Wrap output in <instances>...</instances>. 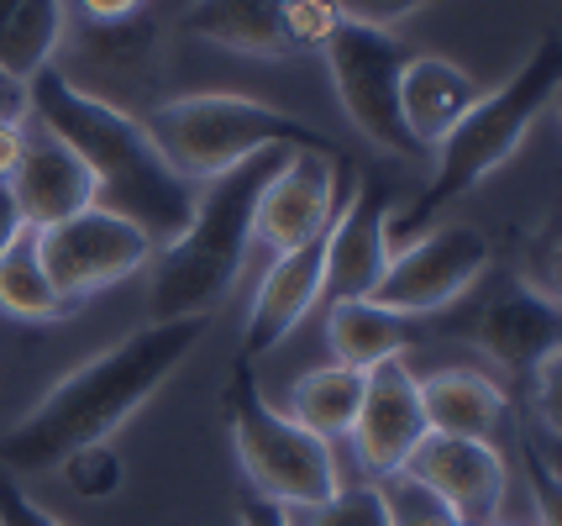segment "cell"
<instances>
[{
	"mask_svg": "<svg viewBox=\"0 0 562 526\" xmlns=\"http://www.w3.org/2000/svg\"><path fill=\"white\" fill-rule=\"evenodd\" d=\"M205 322L211 316L147 322L116 348L85 358L0 437V463L16 479L48 474L69 452L90 448V443H111L169 384L173 369L205 343Z\"/></svg>",
	"mask_w": 562,
	"mask_h": 526,
	"instance_id": "1",
	"label": "cell"
},
{
	"mask_svg": "<svg viewBox=\"0 0 562 526\" xmlns=\"http://www.w3.org/2000/svg\"><path fill=\"white\" fill-rule=\"evenodd\" d=\"M26 96H32V116L48 126L53 137H64L74 158L90 169L100 211L143 226L153 248H169L190 226L200 190L184 184L164 164V153L153 148V137L137 116H126L122 105H111L105 96H90L85 85H74L58 69H43V75L26 79Z\"/></svg>",
	"mask_w": 562,
	"mask_h": 526,
	"instance_id": "2",
	"label": "cell"
},
{
	"mask_svg": "<svg viewBox=\"0 0 562 526\" xmlns=\"http://www.w3.org/2000/svg\"><path fill=\"white\" fill-rule=\"evenodd\" d=\"M558 79H562L558 37H541V48L531 53L499 90L479 96V105L431 148V164H437V169H431V184L416 195V205H411V211H394L390 205V216H384V243H390V253H400L411 237H420L441 205L463 201L468 190H479L484 179L499 175V169L510 164L515 153H520V143L531 137V126L552 111Z\"/></svg>",
	"mask_w": 562,
	"mask_h": 526,
	"instance_id": "3",
	"label": "cell"
},
{
	"mask_svg": "<svg viewBox=\"0 0 562 526\" xmlns=\"http://www.w3.org/2000/svg\"><path fill=\"white\" fill-rule=\"evenodd\" d=\"M294 148L252 153L232 175L211 179L195 195V216L169 248L147 264V322H179V316H211L243 275L252 248V211L269 175Z\"/></svg>",
	"mask_w": 562,
	"mask_h": 526,
	"instance_id": "4",
	"label": "cell"
},
{
	"mask_svg": "<svg viewBox=\"0 0 562 526\" xmlns=\"http://www.w3.org/2000/svg\"><path fill=\"white\" fill-rule=\"evenodd\" d=\"M143 126L153 137V148L164 153V164L184 184H195V190L221 175H232L252 153H269V148L342 153L331 137H321L316 126L294 122V116L252 101V96H232V90L173 96V101L153 105L143 116Z\"/></svg>",
	"mask_w": 562,
	"mask_h": 526,
	"instance_id": "5",
	"label": "cell"
},
{
	"mask_svg": "<svg viewBox=\"0 0 562 526\" xmlns=\"http://www.w3.org/2000/svg\"><path fill=\"white\" fill-rule=\"evenodd\" d=\"M221 411H226L237 469H243V479L252 484L258 501H273L284 511H305V505L331 501L342 490L331 443H321L316 432H305L279 405L263 401L258 374H252L247 358H237V369L226 379Z\"/></svg>",
	"mask_w": 562,
	"mask_h": 526,
	"instance_id": "6",
	"label": "cell"
},
{
	"mask_svg": "<svg viewBox=\"0 0 562 526\" xmlns=\"http://www.w3.org/2000/svg\"><path fill=\"white\" fill-rule=\"evenodd\" d=\"M405 43L384 32V26H363L342 16V26L326 43V69H331V90L342 101L347 122L358 126L379 153L394 158H420L411 132L400 122V69H405Z\"/></svg>",
	"mask_w": 562,
	"mask_h": 526,
	"instance_id": "7",
	"label": "cell"
},
{
	"mask_svg": "<svg viewBox=\"0 0 562 526\" xmlns=\"http://www.w3.org/2000/svg\"><path fill=\"white\" fill-rule=\"evenodd\" d=\"M153 253L158 248H153V237L143 226H132L126 216H111L100 205H85L79 216L37 232V258L48 269L53 290L74 305H85L111 284L147 275Z\"/></svg>",
	"mask_w": 562,
	"mask_h": 526,
	"instance_id": "8",
	"label": "cell"
},
{
	"mask_svg": "<svg viewBox=\"0 0 562 526\" xmlns=\"http://www.w3.org/2000/svg\"><path fill=\"white\" fill-rule=\"evenodd\" d=\"M490 269V237L468 222H441L411 237L400 253H390L384 279L373 284L368 301L390 305L400 316H431L441 305L463 301L468 290Z\"/></svg>",
	"mask_w": 562,
	"mask_h": 526,
	"instance_id": "9",
	"label": "cell"
},
{
	"mask_svg": "<svg viewBox=\"0 0 562 526\" xmlns=\"http://www.w3.org/2000/svg\"><path fill=\"white\" fill-rule=\"evenodd\" d=\"M394 479L431 495L441 505V516L458 526H494L505 511V495H510L505 452L494 443H479V437H441V432H426Z\"/></svg>",
	"mask_w": 562,
	"mask_h": 526,
	"instance_id": "10",
	"label": "cell"
},
{
	"mask_svg": "<svg viewBox=\"0 0 562 526\" xmlns=\"http://www.w3.org/2000/svg\"><path fill=\"white\" fill-rule=\"evenodd\" d=\"M342 205V153H316L294 148L284 153V164L269 175L258 211H252V243L279 258L305 243L326 237V226Z\"/></svg>",
	"mask_w": 562,
	"mask_h": 526,
	"instance_id": "11",
	"label": "cell"
},
{
	"mask_svg": "<svg viewBox=\"0 0 562 526\" xmlns=\"http://www.w3.org/2000/svg\"><path fill=\"white\" fill-rule=\"evenodd\" d=\"M426 432L431 426H426V411H420V384L411 374V363L390 358V363L368 369L358 416H352V432H347V443L358 448V463L368 474L394 479L405 469V458L420 448Z\"/></svg>",
	"mask_w": 562,
	"mask_h": 526,
	"instance_id": "12",
	"label": "cell"
},
{
	"mask_svg": "<svg viewBox=\"0 0 562 526\" xmlns=\"http://www.w3.org/2000/svg\"><path fill=\"white\" fill-rule=\"evenodd\" d=\"M390 190L373 175H347V195L326 226V279L321 301H368L373 284L384 279L390 243H384Z\"/></svg>",
	"mask_w": 562,
	"mask_h": 526,
	"instance_id": "13",
	"label": "cell"
},
{
	"mask_svg": "<svg viewBox=\"0 0 562 526\" xmlns=\"http://www.w3.org/2000/svg\"><path fill=\"white\" fill-rule=\"evenodd\" d=\"M11 184V201L22 211V226L43 232V226H58L79 216L85 205H95V184H90V169L74 158V148L64 137H53L37 116H26L22 132V158H16V175L5 179Z\"/></svg>",
	"mask_w": 562,
	"mask_h": 526,
	"instance_id": "14",
	"label": "cell"
},
{
	"mask_svg": "<svg viewBox=\"0 0 562 526\" xmlns=\"http://www.w3.org/2000/svg\"><path fill=\"white\" fill-rule=\"evenodd\" d=\"M321 279H326V237L273 258L263 284L252 290V305H247V332H243L247 363H252L258 352H273L294 326L316 311Z\"/></svg>",
	"mask_w": 562,
	"mask_h": 526,
	"instance_id": "15",
	"label": "cell"
},
{
	"mask_svg": "<svg viewBox=\"0 0 562 526\" xmlns=\"http://www.w3.org/2000/svg\"><path fill=\"white\" fill-rule=\"evenodd\" d=\"M473 348L510 374H531L537 363L562 352V311L537 290L515 284L510 295L490 301L473 316Z\"/></svg>",
	"mask_w": 562,
	"mask_h": 526,
	"instance_id": "16",
	"label": "cell"
},
{
	"mask_svg": "<svg viewBox=\"0 0 562 526\" xmlns=\"http://www.w3.org/2000/svg\"><path fill=\"white\" fill-rule=\"evenodd\" d=\"M479 96L484 90L463 64H452L441 53H411L405 58V69H400V122L420 148V158H431V148L479 105Z\"/></svg>",
	"mask_w": 562,
	"mask_h": 526,
	"instance_id": "17",
	"label": "cell"
},
{
	"mask_svg": "<svg viewBox=\"0 0 562 526\" xmlns=\"http://www.w3.org/2000/svg\"><path fill=\"white\" fill-rule=\"evenodd\" d=\"M179 26L226 53L247 58H294L290 0H190Z\"/></svg>",
	"mask_w": 562,
	"mask_h": 526,
	"instance_id": "18",
	"label": "cell"
},
{
	"mask_svg": "<svg viewBox=\"0 0 562 526\" xmlns=\"http://www.w3.org/2000/svg\"><path fill=\"white\" fill-rule=\"evenodd\" d=\"M416 384H420L426 426L441 432V437L494 443V426L505 422V411H510L505 390L490 374H479V369H437V374L416 379Z\"/></svg>",
	"mask_w": 562,
	"mask_h": 526,
	"instance_id": "19",
	"label": "cell"
},
{
	"mask_svg": "<svg viewBox=\"0 0 562 526\" xmlns=\"http://www.w3.org/2000/svg\"><path fill=\"white\" fill-rule=\"evenodd\" d=\"M326 343H331V363H342L352 374H368V369L411 352L416 322L379 301H331V311H326Z\"/></svg>",
	"mask_w": 562,
	"mask_h": 526,
	"instance_id": "20",
	"label": "cell"
},
{
	"mask_svg": "<svg viewBox=\"0 0 562 526\" xmlns=\"http://www.w3.org/2000/svg\"><path fill=\"white\" fill-rule=\"evenodd\" d=\"M74 311L79 305L53 290L48 269L37 258V232L22 226L16 243L0 253V316H11V322H22V326H58V322H69Z\"/></svg>",
	"mask_w": 562,
	"mask_h": 526,
	"instance_id": "21",
	"label": "cell"
},
{
	"mask_svg": "<svg viewBox=\"0 0 562 526\" xmlns=\"http://www.w3.org/2000/svg\"><path fill=\"white\" fill-rule=\"evenodd\" d=\"M69 32L64 0H0V69L16 79L43 75Z\"/></svg>",
	"mask_w": 562,
	"mask_h": 526,
	"instance_id": "22",
	"label": "cell"
},
{
	"mask_svg": "<svg viewBox=\"0 0 562 526\" xmlns=\"http://www.w3.org/2000/svg\"><path fill=\"white\" fill-rule=\"evenodd\" d=\"M358 395H363V374H352L342 363H326V369H305L284 395V416L300 422L305 432H316L321 443H337L352 432L358 416Z\"/></svg>",
	"mask_w": 562,
	"mask_h": 526,
	"instance_id": "23",
	"label": "cell"
},
{
	"mask_svg": "<svg viewBox=\"0 0 562 526\" xmlns=\"http://www.w3.org/2000/svg\"><path fill=\"white\" fill-rule=\"evenodd\" d=\"M290 526H394V522H390L384 484H379V479H363V484H342L331 501L290 511Z\"/></svg>",
	"mask_w": 562,
	"mask_h": 526,
	"instance_id": "24",
	"label": "cell"
},
{
	"mask_svg": "<svg viewBox=\"0 0 562 526\" xmlns=\"http://www.w3.org/2000/svg\"><path fill=\"white\" fill-rule=\"evenodd\" d=\"M58 479L69 484L79 501H111V495H122L126 484V458L111 443H90V448L69 452L58 463Z\"/></svg>",
	"mask_w": 562,
	"mask_h": 526,
	"instance_id": "25",
	"label": "cell"
},
{
	"mask_svg": "<svg viewBox=\"0 0 562 526\" xmlns=\"http://www.w3.org/2000/svg\"><path fill=\"white\" fill-rule=\"evenodd\" d=\"M85 48H90V58L111 64V69H132L143 53H153V26L137 22V16H126V22H100Z\"/></svg>",
	"mask_w": 562,
	"mask_h": 526,
	"instance_id": "26",
	"label": "cell"
},
{
	"mask_svg": "<svg viewBox=\"0 0 562 526\" xmlns=\"http://www.w3.org/2000/svg\"><path fill=\"white\" fill-rule=\"evenodd\" d=\"M520 284L537 290L547 301H558V284H562V243H558V222H547L520 248Z\"/></svg>",
	"mask_w": 562,
	"mask_h": 526,
	"instance_id": "27",
	"label": "cell"
},
{
	"mask_svg": "<svg viewBox=\"0 0 562 526\" xmlns=\"http://www.w3.org/2000/svg\"><path fill=\"white\" fill-rule=\"evenodd\" d=\"M337 26H342V5H337V0H290L294 53H326Z\"/></svg>",
	"mask_w": 562,
	"mask_h": 526,
	"instance_id": "28",
	"label": "cell"
},
{
	"mask_svg": "<svg viewBox=\"0 0 562 526\" xmlns=\"http://www.w3.org/2000/svg\"><path fill=\"white\" fill-rule=\"evenodd\" d=\"M0 526H69V522L53 516L43 501H32L22 490V479L0 463Z\"/></svg>",
	"mask_w": 562,
	"mask_h": 526,
	"instance_id": "29",
	"label": "cell"
},
{
	"mask_svg": "<svg viewBox=\"0 0 562 526\" xmlns=\"http://www.w3.org/2000/svg\"><path fill=\"white\" fill-rule=\"evenodd\" d=\"M337 5H342V16H352V22L384 26V32H394V26L411 22L420 5H431V0H337Z\"/></svg>",
	"mask_w": 562,
	"mask_h": 526,
	"instance_id": "30",
	"label": "cell"
},
{
	"mask_svg": "<svg viewBox=\"0 0 562 526\" xmlns=\"http://www.w3.org/2000/svg\"><path fill=\"white\" fill-rule=\"evenodd\" d=\"M32 116V96H26V79L5 75L0 69V122H26Z\"/></svg>",
	"mask_w": 562,
	"mask_h": 526,
	"instance_id": "31",
	"label": "cell"
},
{
	"mask_svg": "<svg viewBox=\"0 0 562 526\" xmlns=\"http://www.w3.org/2000/svg\"><path fill=\"white\" fill-rule=\"evenodd\" d=\"M237 522L243 526H290V511L273 501H258V495H247L243 511H237Z\"/></svg>",
	"mask_w": 562,
	"mask_h": 526,
	"instance_id": "32",
	"label": "cell"
},
{
	"mask_svg": "<svg viewBox=\"0 0 562 526\" xmlns=\"http://www.w3.org/2000/svg\"><path fill=\"white\" fill-rule=\"evenodd\" d=\"M79 11L90 16V22H126V16H137L143 11V0H79Z\"/></svg>",
	"mask_w": 562,
	"mask_h": 526,
	"instance_id": "33",
	"label": "cell"
},
{
	"mask_svg": "<svg viewBox=\"0 0 562 526\" xmlns=\"http://www.w3.org/2000/svg\"><path fill=\"white\" fill-rule=\"evenodd\" d=\"M22 132H26V122H0V184L16 175V158H22Z\"/></svg>",
	"mask_w": 562,
	"mask_h": 526,
	"instance_id": "34",
	"label": "cell"
},
{
	"mask_svg": "<svg viewBox=\"0 0 562 526\" xmlns=\"http://www.w3.org/2000/svg\"><path fill=\"white\" fill-rule=\"evenodd\" d=\"M16 232H22V211L11 201V184H0V253L16 243Z\"/></svg>",
	"mask_w": 562,
	"mask_h": 526,
	"instance_id": "35",
	"label": "cell"
},
{
	"mask_svg": "<svg viewBox=\"0 0 562 526\" xmlns=\"http://www.w3.org/2000/svg\"><path fill=\"white\" fill-rule=\"evenodd\" d=\"M441 526H458V522H441Z\"/></svg>",
	"mask_w": 562,
	"mask_h": 526,
	"instance_id": "36",
	"label": "cell"
}]
</instances>
